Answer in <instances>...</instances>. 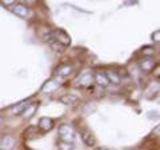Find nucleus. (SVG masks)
<instances>
[{
  "instance_id": "obj_10",
  "label": "nucleus",
  "mask_w": 160,
  "mask_h": 150,
  "mask_svg": "<svg viewBox=\"0 0 160 150\" xmlns=\"http://www.w3.org/2000/svg\"><path fill=\"white\" fill-rule=\"evenodd\" d=\"M55 126V121L52 118H49V117H42L39 120V122H38V128L40 129L42 132H49V130H52Z\"/></svg>"
},
{
  "instance_id": "obj_22",
  "label": "nucleus",
  "mask_w": 160,
  "mask_h": 150,
  "mask_svg": "<svg viewBox=\"0 0 160 150\" xmlns=\"http://www.w3.org/2000/svg\"><path fill=\"white\" fill-rule=\"evenodd\" d=\"M3 124H4V117L2 116V114H0V126H2Z\"/></svg>"
},
{
  "instance_id": "obj_7",
  "label": "nucleus",
  "mask_w": 160,
  "mask_h": 150,
  "mask_svg": "<svg viewBox=\"0 0 160 150\" xmlns=\"http://www.w3.org/2000/svg\"><path fill=\"white\" fill-rule=\"evenodd\" d=\"M75 71V67L72 64H63V65H59L55 71V74L58 77H62V78H67L69 77Z\"/></svg>"
},
{
  "instance_id": "obj_4",
  "label": "nucleus",
  "mask_w": 160,
  "mask_h": 150,
  "mask_svg": "<svg viewBox=\"0 0 160 150\" xmlns=\"http://www.w3.org/2000/svg\"><path fill=\"white\" fill-rule=\"evenodd\" d=\"M16 145V138L11 134H4L0 137V150H12Z\"/></svg>"
},
{
  "instance_id": "obj_8",
  "label": "nucleus",
  "mask_w": 160,
  "mask_h": 150,
  "mask_svg": "<svg viewBox=\"0 0 160 150\" xmlns=\"http://www.w3.org/2000/svg\"><path fill=\"white\" fill-rule=\"evenodd\" d=\"M13 13L23 19H29L33 15L32 9L28 8L27 6H24V4H16V6L13 7Z\"/></svg>"
},
{
  "instance_id": "obj_21",
  "label": "nucleus",
  "mask_w": 160,
  "mask_h": 150,
  "mask_svg": "<svg viewBox=\"0 0 160 150\" xmlns=\"http://www.w3.org/2000/svg\"><path fill=\"white\" fill-rule=\"evenodd\" d=\"M95 150H109V149H108V148H106V146H98Z\"/></svg>"
},
{
  "instance_id": "obj_6",
  "label": "nucleus",
  "mask_w": 160,
  "mask_h": 150,
  "mask_svg": "<svg viewBox=\"0 0 160 150\" xmlns=\"http://www.w3.org/2000/svg\"><path fill=\"white\" fill-rule=\"evenodd\" d=\"M155 67H156V61H155L153 57H143L139 63L140 71L144 73H149L151 71H153Z\"/></svg>"
},
{
  "instance_id": "obj_13",
  "label": "nucleus",
  "mask_w": 160,
  "mask_h": 150,
  "mask_svg": "<svg viewBox=\"0 0 160 150\" xmlns=\"http://www.w3.org/2000/svg\"><path fill=\"white\" fill-rule=\"evenodd\" d=\"M38 106H39V102H29L27 105V108L24 109V112L22 113V116L24 118H27V120L32 118L35 116V113H36V110H38Z\"/></svg>"
},
{
  "instance_id": "obj_16",
  "label": "nucleus",
  "mask_w": 160,
  "mask_h": 150,
  "mask_svg": "<svg viewBox=\"0 0 160 150\" xmlns=\"http://www.w3.org/2000/svg\"><path fill=\"white\" fill-rule=\"evenodd\" d=\"M29 104V101H22V102H19L16 106H13L12 108V113L13 114H16V116H22V113L24 112V109L27 108V105Z\"/></svg>"
},
{
  "instance_id": "obj_1",
  "label": "nucleus",
  "mask_w": 160,
  "mask_h": 150,
  "mask_svg": "<svg viewBox=\"0 0 160 150\" xmlns=\"http://www.w3.org/2000/svg\"><path fill=\"white\" fill-rule=\"evenodd\" d=\"M58 136H59V139L62 142L73 143L75 138H76V130H75L69 124H63V125H60L59 126Z\"/></svg>"
},
{
  "instance_id": "obj_17",
  "label": "nucleus",
  "mask_w": 160,
  "mask_h": 150,
  "mask_svg": "<svg viewBox=\"0 0 160 150\" xmlns=\"http://www.w3.org/2000/svg\"><path fill=\"white\" fill-rule=\"evenodd\" d=\"M142 54L144 57H152L153 54H155V47H152V45H147V47H144V48H142Z\"/></svg>"
},
{
  "instance_id": "obj_3",
  "label": "nucleus",
  "mask_w": 160,
  "mask_h": 150,
  "mask_svg": "<svg viewBox=\"0 0 160 150\" xmlns=\"http://www.w3.org/2000/svg\"><path fill=\"white\" fill-rule=\"evenodd\" d=\"M52 36L62 47L67 48L68 45H71V37H69V35L66 31H63V29H55L52 32Z\"/></svg>"
},
{
  "instance_id": "obj_5",
  "label": "nucleus",
  "mask_w": 160,
  "mask_h": 150,
  "mask_svg": "<svg viewBox=\"0 0 160 150\" xmlns=\"http://www.w3.org/2000/svg\"><path fill=\"white\" fill-rule=\"evenodd\" d=\"M80 137H82L83 142L87 145V146H95L96 145V137H95V134L89 130L88 128H84L80 130Z\"/></svg>"
},
{
  "instance_id": "obj_19",
  "label": "nucleus",
  "mask_w": 160,
  "mask_h": 150,
  "mask_svg": "<svg viewBox=\"0 0 160 150\" xmlns=\"http://www.w3.org/2000/svg\"><path fill=\"white\" fill-rule=\"evenodd\" d=\"M159 35H160V31H159V29H158L156 32H153V33H152V40H153V41L159 43Z\"/></svg>"
},
{
  "instance_id": "obj_2",
  "label": "nucleus",
  "mask_w": 160,
  "mask_h": 150,
  "mask_svg": "<svg viewBox=\"0 0 160 150\" xmlns=\"http://www.w3.org/2000/svg\"><path fill=\"white\" fill-rule=\"evenodd\" d=\"M75 85L78 88H91L93 85V73L92 72H84L75 80Z\"/></svg>"
},
{
  "instance_id": "obj_9",
  "label": "nucleus",
  "mask_w": 160,
  "mask_h": 150,
  "mask_svg": "<svg viewBox=\"0 0 160 150\" xmlns=\"http://www.w3.org/2000/svg\"><path fill=\"white\" fill-rule=\"evenodd\" d=\"M93 82L95 84H98L99 87H102V88H107L109 87V81H108V78L106 76V72L104 71H98L96 73L93 74Z\"/></svg>"
},
{
  "instance_id": "obj_18",
  "label": "nucleus",
  "mask_w": 160,
  "mask_h": 150,
  "mask_svg": "<svg viewBox=\"0 0 160 150\" xmlns=\"http://www.w3.org/2000/svg\"><path fill=\"white\" fill-rule=\"evenodd\" d=\"M58 150H73V143H68V142H62V141H59V143H58Z\"/></svg>"
},
{
  "instance_id": "obj_12",
  "label": "nucleus",
  "mask_w": 160,
  "mask_h": 150,
  "mask_svg": "<svg viewBox=\"0 0 160 150\" xmlns=\"http://www.w3.org/2000/svg\"><path fill=\"white\" fill-rule=\"evenodd\" d=\"M46 40H47V43H48V45H49V48L52 49L53 52H56V53H63L64 52V47H62L60 44L56 41V40L53 39V36H52V33H49L48 36L46 37Z\"/></svg>"
},
{
  "instance_id": "obj_14",
  "label": "nucleus",
  "mask_w": 160,
  "mask_h": 150,
  "mask_svg": "<svg viewBox=\"0 0 160 150\" xmlns=\"http://www.w3.org/2000/svg\"><path fill=\"white\" fill-rule=\"evenodd\" d=\"M59 87H60V84L56 81V80H55V78H51V80H48V81L43 85L42 92H43V93H52V92L56 91Z\"/></svg>"
},
{
  "instance_id": "obj_15",
  "label": "nucleus",
  "mask_w": 160,
  "mask_h": 150,
  "mask_svg": "<svg viewBox=\"0 0 160 150\" xmlns=\"http://www.w3.org/2000/svg\"><path fill=\"white\" fill-rule=\"evenodd\" d=\"M60 102L64 105H68V106H75L79 102V98L73 94H64V96L60 97Z\"/></svg>"
},
{
  "instance_id": "obj_11",
  "label": "nucleus",
  "mask_w": 160,
  "mask_h": 150,
  "mask_svg": "<svg viewBox=\"0 0 160 150\" xmlns=\"http://www.w3.org/2000/svg\"><path fill=\"white\" fill-rule=\"evenodd\" d=\"M104 72H106V76L108 78L109 84H112V85H120L122 84V76H120L115 69H107V71H104Z\"/></svg>"
},
{
  "instance_id": "obj_20",
  "label": "nucleus",
  "mask_w": 160,
  "mask_h": 150,
  "mask_svg": "<svg viewBox=\"0 0 160 150\" xmlns=\"http://www.w3.org/2000/svg\"><path fill=\"white\" fill-rule=\"evenodd\" d=\"M3 4H4V6H11V4H13V3H16V2H15V0H4V2H2Z\"/></svg>"
}]
</instances>
